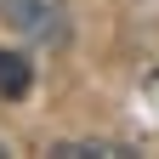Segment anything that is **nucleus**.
<instances>
[{
	"label": "nucleus",
	"mask_w": 159,
	"mask_h": 159,
	"mask_svg": "<svg viewBox=\"0 0 159 159\" xmlns=\"http://www.w3.org/2000/svg\"><path fill=\"white\" fill-rule=\"evenodd\" d=\"M0 17L17 34H29V40H63L68 34L63 0H0Z\"/></svg>",
	"instance_id": "1"
},
{
	"label": "nucleus",
	"mask_w": 159,
	"mask_h": 159,
	"mask_svg": "<svg viewBox=\"0 0 159 159\" xmlns=\"http://www.w3.org/2000/svg\"><path fill=\"white\" fill-rule=\"evenodd\" d=\"M34 85V68H29V57H17V51H0V97H23Z\"/></svg>",
	"instance_id": "2"
},
{
	"label": "nucleus",
	"mask_w": 159,
	"mask_h": 159,
	"mask_svg": "<svg viewBox=\"0 0 159 159\" xmlns=\"http://www.w3.org/2000/svg\"><path fill=\"white\" fill-rule=\"evenodd\" d=\"M51 153L57 159H125L131 148L125 142H57Z\"/></svg>",
	"instance_id": "3"
},
{
	"label": "nucleus",
	"mask_w": 159,
	"mask_h": 159,
	"mask_svg": "<svg viewBox=\"0 0 159 159\" xmlns=\"http://www.w3.org/2000/svg\"><path fill=\"white\" fill-rule=\"evenodd\" d=\"M153 91H159V74H153Z\"/></svg>",
	"instance_id": "4"
}]
</instances>
